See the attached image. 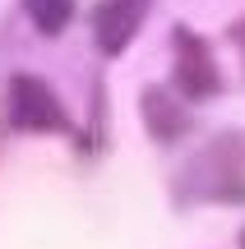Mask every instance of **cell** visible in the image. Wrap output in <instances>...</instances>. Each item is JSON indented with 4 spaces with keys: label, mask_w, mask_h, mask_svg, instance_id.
<instances>
[{
    "label": "cell",
    "mask_w": 245,
    "mask_h": 249,
    "mask_svg": "<svg viewBox=\"0 0 245 249\" xmlns=\"http://www.w3.org/2000/svg\"><path fill=\"white\" fill-rule=\"evenodd\" d=\"M5 97H9V107H5L9 124L19 134H60V129H70V116H65L56 88L33 79V74H14Z\"/></svg>",
    "instance_id": "obj_1"
},
{
    "label": "cell",
    "mask_w": 245,
    "mask_h": 249,
    "mask_svg": "<svg viewBox=\"0 0 245 249\" xmlns=\"http://www.w3.org/2000/svg\"><path fill=\"white\" fill-rule=\"evenodd\" d=\"M171 46H176V88L190 102L218 97L222 92V70H218V60H213V46L204 42V37H194L190 28H176Z\"/></svg>",
    "instance_id": "obj_2"
},
{
    "label": "cell",
    "mask_w": 245,
    "mask_h": 249,
    "mask_svg": "<svg viewBox=\"0 0 245 249\" xmlns=\"http://www.w3.org/2000/svg\"><path fill=\"white\" fill-rule=\"evenodd\" d=\"M139 18H144V5H134V0H102L93 9V37H97V46L107 55H120L134 42Z\"/></svg>",
    "instance_id": "obj_3"
},
{
    "label": "cell",
    "mask_w": 245,
    "mask_h": 249,
    "mask_svg": "<svg viewBox=\"0 0 245 249\" xmlns=\"http://www.w3.org/2000/svg\"><path fill=\"white\" fill-rule=\"evenodd\" d=\"M144 120H148V129H153L162 143H171V139H181V134H185L190 111H185L181 102H171L162 88H148L144 92Z\"/></svg>",
    "instance_id": "obj_4"
},
{
    "label": "cell",
    "mask_w": 245,
    "mask_h": 249,
    "mask_svg": "<svg viewBox=\"0 0 245 249\" xmlns=\"http://www.w3.org/2000/svg\"><path fill=\"white\" fill-rule=\"evenodd\" d=\"M23 9L33 14V23L42 28L46 37L65 33V23L74 18V0H23Z\"/></svg>",
    "instance_id": "obj_5"
},
{
    "label": "cell",
    "mask_w": 245,
    "mask_h": 249,
    "mask_svg": "<svg viewBox=\"0 0 245 249\" xmlns=\"http://www.w3.org/2000/svg\"><path fill=\"white\" fill-rule=\"evenodd\" d=\"M231 37H236V46L245 51V18H241V23H231Z\"/></svg>",
    "instance_id": "obj_6"
},
{
    "label": "cell",
    "mask_w": 245,
    "mask_h": 249,
    "mask_svg": "<svg viewBox=\"0 0 245 249\" xmlns=\"http://www.w3.org/2000/svg\"><path fill=\"white\" fill-rule=\"evenodd\" d=\"M241 249H245V231H241Z\"/></svg>",
    "instance_id": "obj_7"
},
{
    "label": "cell",
    "mask_w": 245,
    "mask_h": 249,
    "mask_svg": "<svg viewBox=\"0 0 245 249\" xmlns=\"http://www.w3.org/2000/svg\"><path fill=\"white\" fill-rule=\"evenodd\" d=\"M134 5H148V0H134Z\"/></svg>",
    "instance_id": "obj_8"
}]
</instances>
